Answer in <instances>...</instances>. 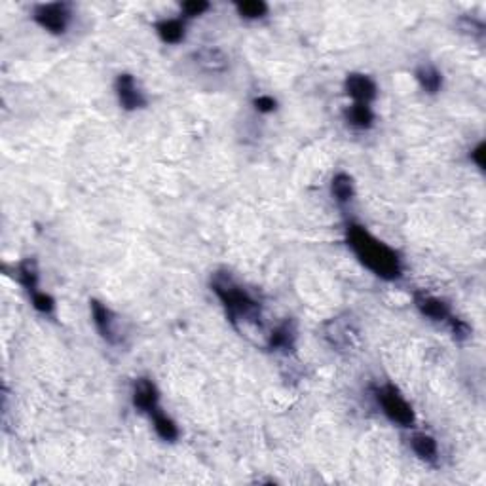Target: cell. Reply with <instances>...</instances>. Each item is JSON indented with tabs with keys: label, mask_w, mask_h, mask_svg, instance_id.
Here are the masks:
<instances>
[{
	"label": "cell",
	"mask_w": 486,
	"mask_h": 486,
	"mask_svg": "<svg viewBox=\"0 0 486 486\" xmlns=\"http://www.w3.org/2000/svg\"><path fill=\"white\" fill-rule=\"evenodd\" d=\"M346 238H348V245L359 259V262L373 272L374 276L388 279V281L401 277L403 266L399 254L391 247H388L384 242L374 238L368 230H365L359 224H348Z\"/></svg>",
	"instance_id": "cell-1"
},
{
	"label": "cell",
	"mask_w": 486,
	"mask_h": 486,
	"mask_svg": "<svg viewBox=\"0 0 486 486\" xmlns=\"http://www.w3.org/2000/svg\"><path fill=\"white\" fill-rule=\"evenodd\" d=\"M211 287L222 302L234 325H238L239 321H254L259 317V302L228 272H217L211 279Z\"/></svg>",
	"instance_id": "cell-2"
},
{
	"label": "cell",
	"mask_w": 486,
	"mask_h": 486,
	"mask_svg": "<svg viewBox=\"0 0 486 486\" xmlns=\"http://www.w3.org/2000/svg\"><path fill=\"white\" fill-rule=\"evenodd\" d=\"M376 399H378L380 407L384 410V414L388 418L393 422V424H399L403 428H410L414 424V410L413 407L408 405L407 399L399 393L395 386H382L376 390Z\"/></svg>",
	"instance_id": "cell-3"
},
{
	"label": "cell",
	"mask_w": 486,
	"mask_h": 486,
	"mask_svg": "<svg viewBox=\"0 0 486 486\" xmlns=\"http://www.w3.org/2000/svg\"><path fill=\"white\" fill-rule=\"evenodd\" d=\"M33 19L46 31L53 34H63L67 31L68 21H71V11H68V6L61 4V2L40 4L34 8Z\"/></svg>",
	"instance_id": "cell-4"
},
{
	"label": "cell",
	"mask_w": 486,
	"mask_h": 486,
	"mask_svg": "<svg viewBox=\"0 0 486 486\" xmlns=\"http://www.w3.org/2000/svg\"><path fill=\"white\" fill-rule=\"evenodd\" d=\"M116 95L120 105L125 110H137V108L147 107V97L139 90L135 78L131 74H120L116 78Z\"/></svg>",
	"instance_id": "cell-5"
},
{
	"label": "cell",
	"mask_w": 486,
	"mask_h": 486,
	"mask_svg": "<svg viewBox=\"0 0 486 486\" xmlns=\"http://www.w3.org/2000/svg\"><path fill=\"white\" fill-rule=\"evenodd\" d=\"M344 88L346 93L353 99V103H361V105H371L378 95V90H376V84L373 80L359 73L348 74Z\"/></svg>",
	"instance_id": "cell-6"
},
{
	"label": "cell",
	"mask_w": 486,
	"mask_h": 486,
	"mask_svg": "<svg viewBox=\"0 0 486 486\" xmlns=\"http://www.w3.org/2000/svg\"><path fill=\"white\" fill-rule=\"evenodd\" d=\"M90 308H91V317H93V323H95L99 334H101L103 338L107 340L108 344H118L120 336H118L116 327H114L116 319H114L113 311L108 310L107 306L103 304V302H99V300H91Z\"/></svg>",
	"instance_id": "cell-7"
},
{
	"label": "cell",
	"mask_w": 486,
	"mask_h": 486,
	"mask_svg": "<svg viewBox=\"0 0 486 486\" xmlns=\"http://www.w3.org/2000/svg\"><path fill=\"white\" fill-rule=\"evenodd\" d=\"M160 393L158 388L152 380L139 378L133 386V405L139 408L141 413H154L156 408H160Z\"/></svg>",
	"instance_id": "cell-8"
},
{
	"label": "cell",
	"mask_w": 486,
	"mask_h": 486,
	"mask_svg": "<svg viewBox=\"0 0 486 486\" xmlns=\"http://www.w3.org/2000/svg\"><path fill=\"white\" fill-rule=\"evenodd\" d=\"M414 304L422 316L430 317L433 321H447L450 319V306L445 300L437 299L428 293H414Z\"/></svg>",
	"instance_id": "cell-9"
},
{
	"label": "cell",
	"mask_w": 486,
	"mask_h": 486,
	"mask_svg": "<svg viewBox=\"0 0 486 486\" xmlns=\"http://www.w3.org/2000/svg\"><path fill=\"white\" fill-rule=\"evenodd\" d=\"M357 336V331L350 327V321H340V319H333L325 325V338L340 350H348Z\"/></svg>",
	"instance_id": "cell-10"
},
{
	"label": "cell",
	"mask_w": 486,
	"mask_h": 486,
	"mask_svg": "<svg viewBox=\"0 0 486 486\" xmlns=\"http://www.w3.org/2000/svg\"><path fill=\"white\" fill-rule=\"evenodd\" d=\"M294 340H296V327L294 321L287 319L272 331L268 336V346L272 350H293Z\"/></svg>",
	"instance_id": "cell-11"
},
{
	"label": "cell",
	"mask_w": 486,
	"mask_h": 486,
	"mask_svg": "<svg viewBox=\"0 0 486 486\" xmlns=\"http://www.w3.org/2000/svg\"><path fill=\"white\" fill-rule=\"evenodd\" d=\"M192 57L196 65L204 67L205 71H211V73H219V71H224L228 67V57L219 48H202V50L194 51Z\"/></svg>",
	"instance_id": "cell-12"
},
{
	"label": "cell",
	"mask_w": 486,
	"mask_h": 486,
	"mask_svg": "<svg viewBox=\"0 0 486 486\" xmlns=\"http://www.w3.org/2000/svg\"><path fill=\"white\" fill-rule=\"evenodd\" d=\"M410 447H413L414 454L420 460L430 462V464H435L437 462V454H439L437 441L431 435H428V433H414L410 437Z\"/></svg>",
	"instance_id": "cell-13"
},
{
	"label": "cell",
	"mask_w": 486,
	"mask_h": 486,
	"mask_svg": "<svg viewBox=\"0 0 486 486\" xmlns=\"http://www.w3.org/2000/svg\"><path fill=\"white\" fill-rule=\"evenodd\" d=\"M17 279L23 287L27 289L29 294L36 293L38 289V266L34 259H25L17 266Z\"/></svg>",
	"instance_id": "cell-14"
},
{
	"label": "cell",
	"mask_w": 486,
	"mask_h": 486,
	"mask_svg": "<svg viewBox=\"0 0 486 486\" xmlns=\"http://www.w3.org/2000/svg\"><path fill=\"white\" fill-rule=\"evenodd\" d=\"M346 120L348 124L359 130H368L374 122V113L371 105H361V103H353L351 107L346 110Z\"/></svg>",
	"instance_id": "cell-15"
},
{
	"label": "cell",
	"mask_w": 486,
	"mask_h": 486,
	"mask_svg": "<svg viewBox=\"0 0 486 486\" xmlns=\"http://www.w3.org/2000/svg\"><path fill=\"white\" fill-rule=\"evenodd\" d=\"M148 416L152 418L154 430H156V433H158L164 441L173 443L177 437H179V428H177L175 422H173L167 414L162 413V408H156V410L148 414Z\"/></svg>",
	"instance_id": "cell-16"
},
{
	"label": "cell",
	"mask_w": 486,
	"mask_h": 486,
	"mask_svg": "<svg viewBox=\"0 0 486 486\" xmlns=\"http://www.w3.org/2000/svg\"><path fill=\"white\" fill-rule=\"evenodd\" d=\"M416 80H418L420 88L428 93H437L443 88V74L431 65H422L416 71Z\"/></svg>",
	"instance_id": "cell-17"
},
{
	"label": "cell",
	"mask_w": 486,
	"mask_h": 486,
	"mask_svg": "<svg viewBox=\"0 0 486 486\" xmlns=\"http://www.w3.org/2000/svg\"><path fill=\"white\" fill-rule=\"evenodd\" d=\"M156 31L165 44H179L185 38V23L181 19H164L156 25Z\"/></svg>",
	"instance_id": "cell-18"
},
{
	"label": "cell",
	"mask_w": 486,
	"mask_h": 486,
	"mask_svg": "<svg viewBox=\"0 0 486 486\" xmlns=\"http://www.w3.org/2000/svg\"><path fill=\"white\" fill-rule=\"evenodd\" d=\"M331 190H333V196L336 202L340 204H348L353 194H356V188H353V179H351L348 173H336L333 177V182H331Z\"/></svg>",
	"instance_id": "cell-19"
},
{
	"label": "cell",
	"mask_w": 486,
	"mask_h": 486,
	"mask_svg": "<svg viewBox=\"0 0 486 486\" xmlns=\"http://www.w3.org/2000/svg\"><path fill=\"white\" fill-rule=\"evenodd\" d=\"M236 10L242 17L245 19H259V17H264L266 11H268V6L260 0H247V2H239L236 4Z\"/></svg>",
	"instance_id": "cell-20"
},
{
	"label": "cell",
	"mask_w": 486,
	"mask_h": 486,
	"mask_svg": "<svg viewBox=\"0 0 486 486\" xmlns=\"http://www.w3.org/2000/svg\"><path fill=\"white\" fill-rule=\"evenodd\" d=\"M31 300H33V306L42 314H51L56 310V302L51 299L50 294L42 293V291H36V293L31 294Z\"/></svg>",
	"instance_id": "cell-21"
},
{
	"label": "cell",
	"mask_w": 486,
	"mask_h": 486,
	"mask_svg": "<svg viewBox=\"0 0 486 486\" xmlns=\"http://www.w3.org/2000/svg\"><path fill=\"white\" fill-rule=\"evenodd\" d=\"M450 329H453V333H454V338L456 340H467L470 338V334H471V329H470V325L465 321H462V319H458V317H453L450 316Z\"/></svg>",
	"instance_id": "cell-22"
},
{
	"label": "cell",
	"mask_w": 486,
	"mask_h": 486,
	"mask_svg": "<svg viewBox=\"0 0 486 486\" xmlns=\"http://www.w3.org/2000/svg\"><path fill=\"white\" fill-rule=\"evenodd\" d=\"M181 10L185 11V16L187 17H196L210 10V4H207V2H202V0H192V2H185V4L181 6Z\"/></svg>",
	"instance_id": "cell-23"
},
{
	"label": "cell",
	"mask_w": 486,
	"mask_h": 486,
	"mask_svg": "<svg viewBox=\"0 0 486 486\" xmlns=\"http://www.w3.org/2000/svg\"><path fill=\"white\" fill-rule=\"evenodd\" d=\"M276 105H277L276 99L270 95H260L254 99V108H257L259 113H264V114L274 113V110H276Z\"/></svg>",
	"instance_id": "cell-24"
},
{
	"label": "cell",
	"mask_w": 486,
	"mask_h": 486,
	"mask_svg": "<svg viewBox=\"0 0 486 486\" xmlns=\"http://www.w3.org/2000/svg\"><path fill=\"white\" fill-rule=\"evenodd\" d=\"M471 160L475 162L477 167L485 170V143H479V145L473 148V152H471Z\"/></svg>",
	"instance_id": "cell-25"
}]
</instances>
